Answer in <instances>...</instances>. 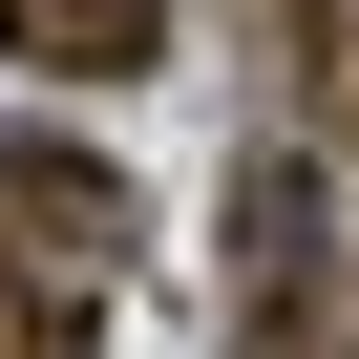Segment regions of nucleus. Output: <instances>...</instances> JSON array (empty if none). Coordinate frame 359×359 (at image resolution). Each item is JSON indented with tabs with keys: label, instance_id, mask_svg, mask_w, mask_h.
I'll list each match as a JSON object with an SVG mask.
<instances>
[{
	"label": "nucleus",
	"instance_id": "obj_1",
	"mask_svg": "<svg viewBox=\"0 0 359 359\" xmlns=\"http://www.w3.org/2000/svg\"><path fill=\"white\" fill-rule=\"evenodd\" d=\"M0 254H22L43 296H106V275H127V169H85V148H0Z\"/></svg>",
	"mask_w": 359,
	"mask_h": 359
},
{
	"label": "nucleus",
	"instance_id": "obj_2",
	"mask_svg": "<svg viewBox=\"0 0 359 359\" xmlns=\"http://www.w3.org/2000/svg\"><path fill=\"white\" fill-rule=\"evenodd\" d=\"M0 43H22L43 85H127V64L169 43V0H0Z\"/></svg>",
	"mask_w": 359,
	"mask_h": 359
},
{
	"label": "nucleus",
	"instance_id": "obj_3",
	"mask_svg": "<svg viewBox=\"0 0 359 359\" xmlns=\"http://www.w3.org/2000/svg\"><path fill=\"white\" fill-rule=\"evenodd\" d=\"M0 359H85V296H43L22 254H0Z\"/></svg>",
	"mask_w": 359,
	"mask_h": 359
},
{
	"label": "nucleus",
	"instance_id": "obj_4",
	"mask_svg": "<svg viewBox=\"0 0 359 359\" xmlns=\"http://www.w3.org/2000/svg\"><path fill=\"white\" fill-rule=\"evenodd\" d=\"M338 106H359V43H338Z\"/></svg>",
	"mask_w": 359,
	"mask_h": 359
}]
</instances>
